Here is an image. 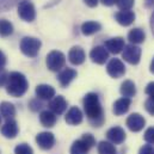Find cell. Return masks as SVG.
<instances>
[{
    "label": "cell",
    "instance_id": "2e32d148",
    "mask_svg": "<svg viewBox=\"0 0 154 154\" xmlns=\"http://www.w3.org/2000/svg\"><path fill=\"white\" fill-rule=\"evenodd\" d=\"M1 134L7 139H14L18 134V124L14 119H7L1 127Z\"/></svg>",
    "mask_w": 154,
    "mask_h": 154
},
{
    "label": "cell",
    "instance_id": "ac0fdd59",
    "mask_svg": "<svg viewBox=\"0 0 154 154\" xmlns=\"http://www.w3.org/2000/svg\"><path fill=\"white\" fill-rule=\"evenodd\" d=\"M82 118H84V115H82L81 110L79 108H77V106H72L67 111L66 116H65L66 122L68 124H71V125H78V124H80L82 122Z\"/></svg>",
    "mask_w": 154,
    "mask_h": 154
},
{
    "label": "cell",
    "instance_id": "8992f818",
    "mask_svg": "<svg viewBox=\"0 0 154 154\" xmlns=\"http://www.w3.org/2000/svg\"><path fill=\"white\" fill-rule=\"evenodd\" d=\"M18 16L25 22H34L36 18V8L31 1L24 0L18 6Z\"/></svg>",
    "mask_w": 154,
    "mask_h": 154
},
{
    "label": "cell",
    "instance_id": "8fae6325",
    "mask_svg": "<svg viewBox=\"0 0 154 154\" xmlns=\"http://www.w3.org/2000/svg\"><path fill=\"white\" fill-rule=\"evenodd\" d=\"M106 137L112 145H121L125 140V131L121 127H112L108 130Z\"/></svg>",
    "mask_w": 154,
    "mask_h": 154
},
{
    "label": "cell",
    "instance_id": "836d02e7",
    "mask_svg": "<svg viewBox=\"0 0 154 154\" xmlns=\"http://www.w3.org/2000/svg\"><path fill=\"white\" fill-rule=\"evenodd\" d=\"M29 106H30V109H31L32 111H38V110H41V109L43 108V104L39 102L38 98H37V99H32V100L30 102Z\"/></svg>",
    "mask_w": 154,
    "mask_h": 154
},
{
    "label": "cell",
    "instance_id": "1f68e13d",
    "mask_svg": "<svg viewBox=\"0 0 154 154\" xmlns=\"http://www.w3.org/2000/svg\"><path fill=\"white\" fill-rule=\"evenodd\" d=\"M81 139L84 140V142H85L90 148H92V147L96 145V140H94V137H93L91 134H84Z\"/></svg>",
    "mask_w": 154,
    "mask_h": 154
},
{
    "label": "cell",
    "instance_id": "7a4b0ae2",
    "mask_svg": "<svg viewBox=\"0 0 154 154\" xmlns=\"http://www.w3.org/2000/svg\"><path fill=\"white\" fill-rule=\"evenodd\" d=\"M29 88V82L25 75L19 72H12L8 74L6 82V91L12 97H22L26 93Z\"/></svg>",
    "mask_w": 154,
    "mask_h": 154
},
{
    "label": "cell",
    "instance_id": "7bdbcfd3",
    "mask_svg": "<svg viewBox=\"0 0 154 154\" xmlns=\"http://www.w3.org/2000/svg\"><path fill=\"white\" fill-rule=\"evenodd\" d=\"M149 71H151V73L154 74V57H153V60H152V62H151V68H149Z\"/></svg>",
    "mask_w": 154,
    "mask_h": 154
},
{
    "label": "cell",
    "instance_id": "ab89813d",
    "mask_svg": "<svg viewBox=\"0 0 154 154\" xmlns=\"http://www.w3.org/2000/svg\"><path fill=\"white\" fill-rule=\"evenodd\" d=\"M100 1H102V4L105 5V6H112V5L116 4V0H100Z\"/></svg>",
    "mask_w": 154,
    "mask_h": 154
},
{
    "label": "cell",
    "instance_id": "6da1fadb",
    "mask_svg": "<svg viewBox=\"0 0 154 154\" xmlns=\"http://www.w3.org/2000/svg\"><path fill=\"white\" fill-rule=\"evenodd\" d=\"M84 110L87 118L94 127H100L104 123V111L97 93L90 92L84 97Z\"/></svg>",
    "mask_w": 154,
    "mask_h": 154
},
{
    "label": "cell",
    "instance_id": "4dcf8cb0",
    "mask_svg": "<svg viewBox=\"0 0 154 154\" xmlns=\"http://www.w3.org/2000/svg\"><path fill=\"white\" fill-rule=\"evenodd\" d=\"M143 139H145V141H146L147 143L154 145V127H149V128L145 131Z\"/></svg>",
    "mask_w": 154,
    "mask_h": 154
},
{
    "label": "cell",
    "instance_id": "9a60e30c",
    "mask_svg": "<svg viewBox=\"0 0 154 154\" xmlns=\"http://www.w3.org/2000/svg\"><path fill=\"white\" fill-rule=\"evenodd\" d=\"M116 22L122 26H129L135 20V13L130 10L128 11H119L115 14Z\"/></svg>",
    "mask_w": 154,
    "mask_h": 154
},
{
    "label": "cell",
    "instance_id": "d6986e66",
    "mask_svg": "<svg viewBox=\"0 0 154 154\" xmlns=\"http://www.w3.org/2000/svg\"><path fill=\"white\" fill-rule=\"evenodd\" d=\"M74 78H77V71L73 68H65L63 71H61L57 75V80L61 84L62 87H67L73 80Z\"/></svg>",
    "mask_w": 154,
    "mask_h": 154
},
{
    "label": "cell",
    "instance_id": "9c48e42d",
    "mask_svg": "<svg viewBox=\"0 0 154 154\" xmlns=\"http://www.w3.org/2000/svg\"><path fill=\"white\" fill-rule=\"evenodd\" d=\"M90 59L97 65H104L109 59V51L105 49V47L97 45L90 51Z\"/></svg>",
    "mask_w": 154,
    "mask_h": 154
},
{
    "label": "cell",
    "instance_id": "e0dca14e",
    "mask_svg": "<svg viewBox=\"0 0 154 154\" xmlns=\"http://www.w3.org/2000/svg\"><path fill=\"white\" fill-rule=\"evenodd\" d=\"M35 92H36L37 98L42 99V100H49V99H53L55 97V90H54V87H51L50 85H45V84L38 85L36 87Z\"/></svg>",
    "mask_w": 154,
    "mask_h": 154
},
{
    "label": "cell",
    "instance_id": "7c38bea8",
    "mask_svg": "<svg viewBox=\"0 0 154 154\" xmlns=\"http://www.w3.org/2000/svg\"><path fill=\"white\" fill-rule=\"evenodd\" d=\"M48 106H49V110L51 112H54L55 115H61L67 109V100L62 96H57V97H54L53 99H50Z\"/></svg>",
    "mask_w": 154,
    "mask_h": 154
},
{
    "label": "cell",
    "instance_id": "74e56055",
    "mask_svg": "<svg viewBox=\"0 0 154 154\" xmlns=\"http://www.w3.org/2000/svg\"><path fill=\"white\" fill-rule=\"evenodd\" d=\"M5 65H6V56H5V54L0 50V71L5 67Z\"/></svg>",
    "mask_w": 154,
    "mask_h": 154
},
{
    "label": "cell",
    "instance_id": "52a82bcc",
    "mask_svg": "<svg viewBox=\"0 0 154 154\" xmlns=\"http://www.w3.org/2000/svg\"><path fill=\"white\" fill-rule=\"evenodd\" d=\"M106 72L111 78H122L125 74V66L119 59H111L106 66Z\"/></svg>",
    "mask_w": 154,
    "mask_h": 154
},
{
    "label": "cell",
    "instance_id": "cb8c5ba5",
    "mask_svg": "<svg viewBox=\"0 0 154 154\" xmlns=\"http://www.w3.org/2000/svg\"><path fill=\"white\" fill-rule=\"evenodd\" d=\"M100 29H102V25H100L98 22H93V20L85 22V23L81 25V32H82V35H85V36H91V35L98 32Z\"/></svg>",
    "mask_w": 154,
    "mask_h": 154
},
{
    "label": "cell",
    "instance_id": "603a6c76",
    "mask_svg": "<svg viewBox=\"0 0 154 154\" xmlns=\"http://www.w3.org/2000/svg\"><path fill=\"white\" fill-rule=\"evenodd\" d=\"M128 39H129V42L131 43V44H140V43H142L145 39H146V34H145V31L142 30V29H140V28H135V29H133V30H130L129 31V34H128Z\"/></svg>",
    "mask_w": 154,
    "mask_h": 154
},
{
    "label": "cell",
    "instance_id": "484cf974",
    "mask_svg": "<svg viewBox=\"0 0 154 154\" xmlns=\"http://www.w3.org/2000/svg\"><path fill=\"white\" fill-rule=\"evenodd\" d=\"M91 148L84 142L82 139H79L77 141L73 142V145L71 146V151L69 153L71 154H88V151Z\"/></svg>",
    "mask_w": 154,
    "mask_h": 154
},
{
    "label": "cell",
    "instance_id": "d590c367",
    "mask_svg": "<svg viewBox=\"0 0 154 154\" xmlns=\"http://www.w3.org/2000/svg\"><path fill=\"white\" fill-rule=\"evenodd\" d=\"M7 79H8V74L5 72V71H0V87L1 86H6V82H7Z\"/></svg>",
    "mask_w": 154,
    "mask_h": 154
},
{
    "label": "cell",
    "instance_id": "3957f363",
    "mask_svg": "<svg viewBox=\"0 0 154 154\" xmlns=\"http://www.w3.org/2000/svg\"><path fill=\"white\" fill-rule=\"evenodd\" d=\"M41 41L36 37H30V36H26L24 38H22L20 41V50L22 53L25 55V56H29V57H35L37 56L39 49H41Z\"/></svg>",
    "mask_w": 154,
    "mask_h": 154
},
{
    "label": "cell",
    "instance_id": "e575fe53",
    "mask_svg": "<svg viewBox=\"0 0 154 154\" xmlns=\"http://www.w3.org/2000/svg\"><path fill=\"white\" fill-rule=\"evenodd\" d=\"M139 154H154V147L152 145H145L140 148Z\"/></svg>",
    "mask_w": 154,
    "mask_h": 154
},
{
    "label": "cell",
    "instance_id": "8d00e7d4",
    "mask_svg": "<svg viewBox=\"0 0 154 154\" xmlns=\"http://www.w3.org/2000/svg\"><path fill=\"white\" fill-rule=\"evenodd\" d=\"M146 93L149 96V98H154V81L146 86Z\"/></svg>",
    "mask_w": 154,
    "mask_h": 154
},
{
    "label": "cell",
    "instance_id": "7402d4cb",
    "mask_svg": "<svg viewBox=\"0 0 154 154\" xmlns=\"http://www.w3.org/2000/svg\"><path fill=\"white\" fill-rule=\"evenodd\" d=\"M39 122L42 123L43 127L51 128L56 123V115L54 112H51L50 110H44L39 115Z\"/></svg>",
    "mask_w": 154,
    "mask_h": 154
},
{
    "label": "cell",
    "instance_id": "4fadbf2b",
    "mask_svg": "<svg viewBox=\"0 0 154 154\" xmlns=\"http://www.w3.org/2000/svg\"><path fill=\"white\" fill-rule=\"evenodd\" d=\"M105 49L109 51V53H112V54H119L121 51H123L124 47H125V43H124V39L122 37H114V38L108 39L104 44Z\"/></svg>",
    "mask_w": 154,
    "mask_h": 154
},
{
    "label": "cell",
    "instance_id": "ffe728a7",
    "mask_svg": "<svg viewBox=\"0 0 154 154\" xmlns=\"http://www.w3.org/2000/svg\"><path fill=\"white\" fill-rule=\"evenodd\" d=\"M130 105H131V100L129 98H119L117 99L115 103H114V114L116 116H122L124 115L125 112H128V110L130 109Z\"/></svg>",
    "mask_w": 154,
    "mask_h": 154
},
{
    "label": "cell",
    "instance_id": "f1b7e54d",
    "mask_svg": "<svg viewBox=\"0 0 154 154\" xmlns=\"http://www.w3.org/2000/svg\"><path fill=\"white\" fill-rule=\"evenodd\" d=\"M135 0H116V5L121 11H128L134 6Z\"/></svg>",
    "mask_w": 154,
    "mask_h": 154
},
{
    "label": "cell",
    "instance_id": "83f0119b",
    "mask_svg": "<svg viewBox=\"0 0 154 154\" xmlns=\"http://www.w3.org/2000/svg\"><path fill=\"white\" fill-rule=\"evenodd\" d=\"M98 153L99 154H116V147L108 141H102L98 145Z\"/></svg>",
    "mask_w": 154,
    "mask_h": 154
},
{
    "label": "cell",
    "instance_id": "30bf717a",
    "mask_svg": "<svg viewBox=\"0 0 154 154\" xmlns=\"http://www.w3.org/2000/svg\"><path fill=\"white\" fill-rule=\"evenodd\" d=\"M145 124H146V119L143 118V116L137 114V112L131 114L127 118V127L134 133H137V131L142 130Z\"/></svg>",
    "mask_w": 154,
    "mask_h": 154
},
{
    "label": "cell",
    "instance_id": "5b68a950",
    "mask_svg": "<svg viewBox=\"0 0 154 154\" xmlns=\"http://www.w3.org/2000/svg\"><path fill=\"white\" fill-rule=\"evenodd\" d=\"M141 54H142V50L140 47L135 44H129L124 47L122 51V57L124 59V61H127L130 65H137L141 60Z\"/></svg>",
    "mask_w": 154,
    "mask_h": 154
},
{
    "label": "cell",
    "instance_id": "ba28073f",
    "mask_svg": "<svg viewBox=\"0 0 154 154\" xmlns=\"http://www.w3.org/2000/svg\"><path fill=\"white\" fill-rule=\"evenodd\" d=\"M36 142L39 146V148L44 149V151H48V149H51L55 145V136L53 133H49V131H43V133H39L38 135L36 136Z\"/></svg>",
    "mask_w": 154,
    "mask_h": 154
},
{
    "label": "cell",
    "instance_id": "d6a6232c",
    "mask_svg": "<svg viewBox=\"0 0 154 154\" xmlns=\"http://www.w3.org/2000/svg\"><path fill=\"white\" fill-rule=\"evenodd\" d=\"M145 109L149 115L154 116V98H148L145 102Z\"/></svg>",
    "mask_w": 154,
    "mask_h": 154
},
{
    "label": "cell",
    "instance_id": "5bb4252c",
    "mask_svg": "<svg viewBox=\"0 0 154 154\" xmlns=\"http://www.w3.org/2000/svg\"><path fill=\"white\" fill-rule=\"evenodd\" d=\"M68 59L71 61L72 65H75V66H79V65H82L85 59H86V55H85V51L79 45H75L73 47L69 53H68Z\"/></svg>",
    "mask_w": 154,
    "mask_h": 154
},
{
    "label": "cell",
    "instance_id": "60d3db41",
    "mask_svg": "<svg viewBox=\"0 0 154 154\" xmlns=\"http://www.w3.org/2000/svg\"><path fill=\"white\" fill-rule=\"evenodd\" d=\"M145 6H146L147 8H153L154 0H145Z\"/></svg>",
    "mask_w": 154,
    "mask_h": 154
},
{
    "label": "cell",
    "instance_id": "277c9868",
    "mask_svg": "<svg viewBox=\"0 0 154 154\" xmlns=\"http://www.w3.org/2000/svg\"><path fill=\"white\" fill-rule=\"evenodd\" d=\"M66 63V56L59 50H53L47 55V67L51 72H57L63 68Z\"/></svg>",
    "mask_w": 154,
    "mask_h": 154
},
{
    "label": "cell",
    "instance_id": "f546056e",
    "mask_svg": "<svg viewBox=\"0 0 154 154\" xmlns=\"http://www.w3.org/2000/svg\"><path fill=\"white\" fill-rule=\"evenodd\" d=\"M14 154H34V151L28 143H20L14 148Z\"/></svg>",
    "mask_w": 154,
    "mask_h": 154
},
{
    "label": "cell",
    "instance_id": "f35d334b",
    "mask_svg": "<svg viewBox=\"0 0 154 154\" xmlns=\"http://www.w3.org/2000/svg\"><path fill=\"white\" fill-rule=\"evenodd\" d=\"M85 1V4L87 5V6H90V7H96L97 5H98V0H84Z\"/></svg>",
    "mask_w": 154,
    "mask_h": 154
},
{
    "label": "cell",
    "instance_id": "ee69618b",
    "mask_svg": "<svg viewBox=\"0 0 154 154\" xmlns=\"http://www.w3.org/2000/svg\"><path fill=\"white\" fill-rule=\"evenodd\" d=\"M0 124H1V117H0Z\"/></svg>",
    "mask_w": 154,
    "mask_h": 154
},
{
    "label": "cell",
    "instance_id": "4316f807",
    "mask_svg": "<svg viewBox=\"0 0 154 154\" xmlns=\"http://www.w3.org/2000/svg\"><path fill=\"white\" fill-rule=\"evenodd\" d=\"M13 34V25L7 19H0V36L7 37Z\"/></svg>",
    "mask_w": 154,
    "mask_h": 154
},
{
    "label": "cell",
    "instance_id": "d4e9b609",
    "mask_svg": "<svg viewBox=\"0 0 154 154\" xmlns=\"http://www.w3.org/2000/svg\"><path fill=\"white\" fill-rule=\"evenodd\" d=\"M0 115L7 119H11L16 116V108L10 102H2L0 104Z\"/></svg>",
    "mask_w": 154,
    "mask_h": 154
},
{
    "label": "cell",
    "instance_id": "b9f144b4",
    "mask_svg": "<svg viewBox=\"0 0 154 154\" xmlns=\"http://www.w3.org/2000/svg\"><path fill=\"white\" fill-rule=\"evenodd\" d=\"M151 29H152V32H153V36H154V11L151 16Z\"/></svg>",
    "mask_w": 154,
    "mask_h": 154
},
{
    "label": "cell",
    "instance_id": "44dd1931",
    "mask_svg": "<svg viewBox=\"0 0 154 154\" xmlns=\"http://www.w3.org/2000/svg\"><path fill=\"white\" fill-rule=\"evenodd\" d=\"M119 92L124 98H129L130 99L131 97H134L136 94V86L131 80H124L122 82V85H121Z\"/></svg>",
    "mask_w": 154,
    "mask_h": 154
}]
</instances>
